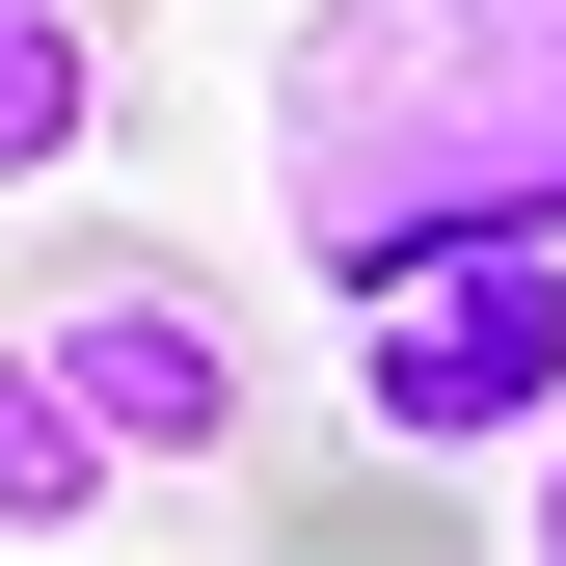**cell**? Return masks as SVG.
<instances>
[{
	"mask_svg": "<svg viewBox=\"0 0 566 566\" xmlns=\"http://www.w3.org/2000/svg\"><path fill=\"white\" fill-rule=\"evenodd\" d=\"M270 243L324 297L566 243V0H297V54H270Z\"/></svg>",
	"mask_w": 566,
	"mask_h": 566,
	"instance_id": "obj_1",
	"label": "cell"
},
{
	"mask_svg": "<svg viewBox=\"0 0 566 566\" xmlns=\"http://www.w3.org/2000/svg\"><path fill=\"white\" fill-rule=\"evenodd\" d=\"M0 350L82 405V459H108V485H189V459H243V405H270L243 297H217L189 243H135V217H54V243H28V324H0Z\"/></svg>",
	"mask_w": 566,
	"mask_h": 566,
	"instance_id": "obj_2",
	"label": "cell"
},
{
	"mask_svg": "<svg viewBox=\"0 0 566 566\" xmlns=\"http://www.w3.org/2000/svg\"><path fill=\"white\" fill-rule=\"evenodd\" d=\"M350 432H378V459H513V432H566V243H485V270L350 297Z\"/></svg>",
	"mask_w": 566,
	"mask_h": 566,
	"instance_id": "obj_3",
	"label": "cell"
},
{
	"mask_svg": "<svg viewBox=\"0 0 566 566\" xmlns=\"http://www.w3.org/2000/svg\"><path fill=\"white\" fill-rule=\"evenodd\" d=\"M82 135H108V28H82V0H0V217L82 189Z\"/></svg>",
	"mask_w": 566,
	"mask_h": 566,
	"instance_id": "obj_4",
	"label": "cell"
},
{
	"mask_svg": "<svg viewBox=\"0 0 566 566\" xmlns=\"http://www.w3.org/2000/svg\"><path fill=\"white\" fill-rule=\"evenodd\" d=\"M108 513H135V485L82 459V405H54V378H28V350H0V539H28V566H54V539H108Z\"/></svg>",
	"mask_w": 566,
	"mask_h": 566,
	"instance_id": "obj_5",
	"label": "cell"
},
{
	"mask_svg": "<svg viewBox=\"0 0 566 566\" xmlns=\"http://www.w3.org/2000/svg\"><path fill=\"white\" fill-rule=\"evenodd\" d=\"M513 566H566V432H539V513H513Z\"/></svg>",
	"mask_w": 566,
	"mask_h": 566,
	"instance_id": "obj_6",
	"label": "cell"
}]
</instances>
